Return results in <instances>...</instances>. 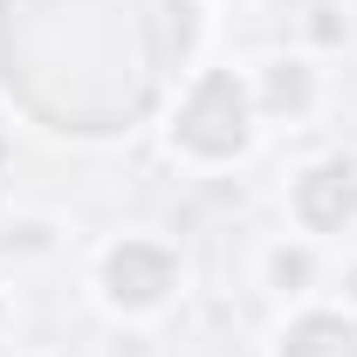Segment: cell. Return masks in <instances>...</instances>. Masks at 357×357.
Returning a JSON list of instances; mask_svg holds the SVG:
<instances>
[{"instance_id": "7a4b0ae2", "label": "cell", "mask_w": 357, "mask_h": 357, "mask_svg": "<svg viewBox=\"0 0 357 357\" xmlns=\"http://www.w3.org/2000/svg\"><path fill=\"white\" fill-rule=\"evenodd\" d=\"M96 282H103L110 310H124V316H151L158 303H172V289H178V255L165 248V241L124 234V241H110V248H103Z\"/></svg>"}, {"instance_id": "5b68a950", "label": "cell", "mask_w": 357, "mask_h": 357, "mask_svg": "<svg viewBox=\"0 0 357 357\" xmlns=\"http://www.w3.org/2000/svg\"><path fill=\"white\" fill-rule=\"evenodd\" d=\"M275 357H357V316H344V310H303L289 330H282Z\"/></svg>"}, {"instance_id": "277c9868", "label": "cell", "mask_w": 357, "mask_h": 357, "mask_svg": "<svg viewBox=\"0 0 357 357\" xmlns=\"http://www.w3.org/2000/svg\"><path fill=\"white\" fill-rule=\"evenodd\" d=\"M248 89H255V117H289L296 124V117L316 110V69L310 62H289V55L282 62H261V76Z\"/></svg>"}, {"instance_id": "8992f818", "label": "cell", "mask_w": 357, "mask_h": 357, "mask_svg": "<svg viewBox=\"0 0 357 357\" xmlns=\"http://www.w3.org/2000/svg\"><path fill=\"white\" fill-rule=\"evenodd\" d=\"M268 282H275L282 296H303L316 282V255L310 248H275V255H268Z\"/></svg>"}, {"instance_id": "52a82bcc", "label": "cell", "mask_w": 357, "mask_h": 357, "mask_svg": "<svg viewBox=\"0 0 357 357\" xmlns=\"http://www.w3.org/2000/svg\"><path fill=\"white\" fill-rule=\"evenodd\" d=\"M344 289H351V303H357V268H351V275H344Z\"/></svg>"}, {"instance_id": "3957f363", "label": "cell", "mask_w": 357, "mask_h": 357, "mask_svg": "<svg viewBox=\"0 0 357 357\" xmlns=\"http://www.w3.org/2000/svg\"><path fill=\"white\" fill-rule=\"evenodd\" d=\"M289 213L303 234H344L357 227V158H316L289 185Z\"/></svg>"}, {"instance_id": "6da1fadb", "label": "cell", "mask_w": 357, "mask_h": 357, "mask_svg": "<svg viewBox=\"0 0 357 357\" xmlns=\"http://www.w3.org/2000/svg\"><path fill=\"white\" fill-rule=\"evenodd\" d=\"M255 89L241 83L234 69H206L199 83L178 96L172 110V144L185 158H206V165H227L255 144Z\"/></svg>"}]
</instances>
